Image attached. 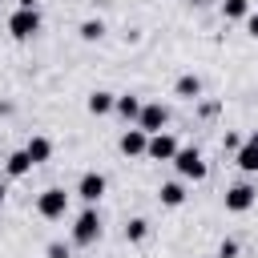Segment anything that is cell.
<instances>
[{
    "instance_id": "cell-6",
    "label": "cell",
    "mask_w": 258,
    "mask_h": 258,
    "mask_svg": "<svg viewBox=\"0 0 258 258\" xmlns=\"http://www.w3.org/2000/svg\"><path fill=\"white\" fill-rule=\"evenodd\" d=\"M222 202H226V210H230V214H246V210H254L258 189H254L250 181H238V185H230V189L222 194Z\"/></svg>"
},
{
    "instance_id": "cell-26",
    "label": "cell",
    "mask_w": 258,
    "mask_h": 258,
    "mask_svg": "<svg viewBox=\"0 0 258 258\" xmlns=\"http://www.w3.org/2000/svg\"><path fill=\"white\" fill-rule=\"evenodd\" d=\"M194 4H214V0H194Z\"/></svg>"
},
{
    "instance_id": "cell-3",
    "label": "cell",
    "mask_w": 258,
    "mask_h": 258,
    "mask_svg": "<svg viewBox=\"0 0 258 258\" xmlns=\"http://www.w3.org/2000/svg\"><path fill=\"white\" fill-rule=\"evenodd\" d=\"M36 214H40V218H48V222L64 218V214H69V194H64L60 185L40 189V198H36Z\"/></svg>"
},
{
    "instance_id": "cell-20",
    "label": "cell",
    "mask_w": 258,
    "mask_h": 258,
    "mask_svg": "<svg viewBox=\"0 0 258 258\" xmlns=\"http://www.w3.org/2000/svg\"><path fill=\"white\" fill-rule=\"evenodd\" d=\"M218 258H238V238H222V246H218Z\"/></svg>"
},
{
    "instance_id": "cell-14",
    "label": "cell",
    "mask_w": 258,
    "mask_h": 258,
    "mask_svg": "<svg viewBox=\"0 0 258 258\" xmlns=\"http://www.w3.org/2000/svg\"><path fill=\"white\" fill-rule=\"evenodd\" d=\"M157 202H161L165 210H177V206L185 202V185H181V181H161V189H157Z\"/></svg>"
},
{
    "instance_id": "cell-2",
    "label": "cell",
    "mask_w": 258,
    "mask_h": 258,
    "mask_svg": "<svg viewBox=\"0 0 258 258\" xmlns=\"http://www.w3.org/2000/svg\"><path fill=\"white\" fill-rule=\"evenodd\" d=\"M173 169H177V177H181V181H202V177L210 173L206 157H202L194 145H181V149H177V157H173Z\"/></svg>"
},
{
    "instance_id": "cell-16",
    "label": "cell",
    "mask_w": 258,
    "mask_h": 258,
    "mask_svg": "<svg viewBox=\"0 0 258 258\" xmlns=\"http://www.w3.org/2000/svg\"><path fill=\"white\" fill-rule=\"evenodd\" d=\"M24 149H28L32 165H44V161L52 157V141H48V137H28V141H24Z\"/></svg>"
},
{
    "instance_id": "cell-4",
    "label": "cell",
    "mask_w": 258,
    "mask_h": 258,
    "mask_svg": "<svg viewBox=\"0 0 258 258\" xmlns=\"http://www.w3.org/2000/svg\"><path fill=\"white\" fill-rule=\"evenodd\" d=\"M8 32H12V40H32L40 32V12L36 8H16L8 16Z\"/></svg>"
},
{
    "instance_id": "cell-10",
    "label": "cell",
    "mask_w": 258,
    "mask_h": 258,
    "mask_svg": "<svg viewBox=\"0 0 258 258\" xmlns=\"http://www.w3.org/2000/svg\"><path fill=\"white\" fill-rule=\"evenodd\" d=\"M85 109H89L93 117H105V113L117 109V93H109V89H93L89 101H85Z\"/></svg>"
},
{
    "instance_id": "cell-25",
    "label": "cell",
    "mask_w": 258,
    "mask_h": 258,
    "mask_svg": "<svg viewBox=\"0 0 258 258\" xmlns=\"http://www.w3.org/2000/svg\"><path fill=\"white\" fill-rule=\"evenodd\" d=\"M4 202H8V189H4V185H0V210H4Z\"/></svg>"
},
{
    "instance_id": "cell-12",
    "label": "cell",
    "mask_w": 258,
    "mask_h": 258,
    "mask_svg": "<svg viewBox=\"0 0 258 258\" xmlns=\"http://www.w3.org/2000/svg\"><path fill=\"white\" fill-rule=\"evenodd\" d=\"M4 173H8V177H24V173H32V157H28V149H12V153L4 157Z\"/></svg>"
},
{
    "instance_id": "cell-1",
    "label": "cell",
    "mask_w": 258,
    "mask_h": 258,
    "mask_svg": "<svg viewBox=\"0 0 258 258\" xmlns=\"http://www.w3.org/2000/svg\"><path fill=\"white\" fill-rule=\"evenodd\" d=\"M101 234H105V226H101L97 206H85V210L77 214V222H73V246H93Z\"/></svg>"
},
{
    "instance_id": "cell-19",
    "label": "cell",
    "mask_w": 258,
    "mask_h": 258,
    "mask_svg": "<svg viewBox=\"0 0 258 258\" xmlns=\"http://www.w3.org/2000/svg\"><path fill=\"white\" fill-rule=\"evenodd\" d=\"M222 16L226 20H246L250 16V0H222Z\"/></svg>"
},
{
    "instance_id": "cell-7",
    "label": "cell",
    "mask_w": 258,
    "mask_h": 258,
    "mask_svg": "<svg viewBox=\"0 0 258 258\" xmlns=\"http://www.w3.org/2000/svg\"><path fill=\"white\" fill-rule=\"evenodd\" d=\"M177 149H181V145H177V137L161 129V133H149L145 157H149V161H173V157H177Z\"/></svg>"
},
{
    "instance_id": "cell-24",
    "label": "cell",
    "mask_w": 258,
    "mask_h": 258,
    "mask_svg": "<svg viewBox=\"0 0 258 258\" xmlns=\"http://www.w3.org/2000/svg\"><path fill=\"white\" fill-rule=\"evenodd\" d=\"M40 0H16V8H36Z\"/></svg>"
},
{
    "instance_id": "cell-27",
    "label": "cell",
    "mask_w": 258,
    "mask_h": 258,
    "mask_svg": "<svg viewBox=\"0 0 258 258\" xmlns=\"http://www.w3.org/2000/svg\"><path fill=\"white\" fill-rule=\"evenodd\" d=\"M214 258H218V254H214Z\"/></svg>"
},
{
    "instance_id": "cell-15",
    "label": "cell",
    "mask_w": 258,
    "mask_h": 258,
    "mask_svg": "<svg viewBox=\"0 0 258 258\" xmlns=\"http://www.w3.org/2000/svg\"><path fill=\"white\" fill-rule=\"evenodd\" d=\"M141 105H145L141 97H133V93H121V97H117V109H113V113H121L125 121H133V125H137V117H141Z\"/></svg>"
},
{
    "instance_id": "cell-8",
    "label": "cell",
    "mask_w": 258,
    "mask_h": 258,
    "mask_svg": "<svg viewBox=\"0 0 258 258\" xmlns=\"http://www.w3.org/2000/svg\"><path fill=\"white\" fill-rule=\"evenodd\" d=\"M137 125H141L145 133H161V129L169 125V109H165L161 101H145V105H141V117H137Z\"/></svg>"
},
{
    "instance_id": "cell-9",
    "label": "cell",
    "mask_w": 258,
    "mask_h": 258,
    "mask_svg": "<svg viewBox=\"0 0 258 258\" xmlns=\"http://www.w3.org/2000/svg\"><path fill=\"white\" fill-rule=\"evenodd\" d=\"M145 145H149V133H145L141 125L125 129V133H121V141H117V149H121L125 157H145Z\"/></svg>"
},
{
    "instance_id": "cell-21",
    "label": "cell",
    "mask_w": 258,
    "mask_h": 258,
    "mask_svg": "<svg viewBox=\"0 0 258 258\" xmlns=\"http://www.w3.org/2000/svg\"><path fill=\"white\" fill-rule=\"evenodd\" d=\"M222 149H226V153H238V149H242V137H238V133H222Z\"/></svg>"
},
{
    "instance_id": "cell-18",
    "label": "cell",
    "mask_w": 258,
    "mask_h": 258,
    "mask_svg": "<svg viewBox=\"0 0 258 258\" xmlns=\"http://www.w3.org/2000/svg\"><path fill=\"white\" fill-rule=\"evenodd\" d=\"M145 238H149V222H145V218H129V222H125V242L137 246V242H145Z\"/></svg>"
},
{
    "instance_id": "cell-22",
    "label": "cell",
    "mask_w": 258,
    "mask_h": 258,
    "mask_svg": "<svg viewBox=\"0 0 258 258\" xmlns=\"http://www.w3.org/2000/svg\"><path fill=\"white\" fill-rule=\"evenodd\" d=\"M48 258H73V250L64 246V242H48V250H44Z\"/></svg>"
},
{
    "instance_id": "cell-23",
    "label": "cell",
    "mask_w": 258,
    "mask_h": 258,
    "mask_svg": "<svg viewBox=\"0 0 258 258\" xmlns=\"http://www.w3.org/2000/svg\"><path fill=\"white\" fill-rule=\"evenodd\" d=\"M246 32L258 40V12H254V8H250V16H246Z\"/></svg>"
},
{
    "instance_id": "cell-17",
    "label": "cell",
    "mask_w": 258,
    "mask_h": 258,
    "mask_svg": "<svg viewBox=\"0 0 258 258\" xmlns=\"http://www.w3.org/2000/svg\"><path fill=\"white\" fill-rule=\"evenodd\" d=\"M77 32H81V40L97 44V40H105V32H109V28H105V20H101V16H89V20H81V28H77Z\"/></svg>"
},
{
    "instance_id": "cell-11",
    "label": "cell",
    "mask_w": 258,
    "mask_h": 258,
    "mask_svg": "<svg viewBox=\"0 0 258 258\" xmlns=\"http://www.w3.org/2000/svg\"><path fill=\"white\" fill-rule=\"evenodd\" d=\"M173 93H177L181 101H202V77H198V73H181V77L173 81Z\"/></svg>"
},
{
    "instance_id": "cell-5",
    "label": "cell",
    "mask_w": 258,
    "mask_h": 258,
    "mask_svg": "<svg viewBox=\"0 0 258 258\" xmlns=\"http://www.w3.org/2000/svg\"><path fill=\"white\" fill-rule=\"evenodd\" d=\"M105 189H109V181H105L101 169H85L81 181H77V198H81L85 206H97V202L105 198Z\"/></svg>"
},
{
    "instance_id": "cell-13",
    "label": "cell",
    "mask_w": 258,
    "mask_h": 258,
    "mask_svg": "<svg viewBox=\"0 0 258 258\" xmlns=\"http://www.w3.org/2000/svg\"><path fill=\"white\" fill-rule=\"evenodd\" d=\"M234 165L242 169V173H258V141H242V149L234 153Z\"/></svg>"
}]
</instances>
